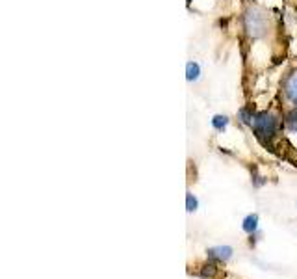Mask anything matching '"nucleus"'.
Returning <instances> with one entry per match:
<instances>
[{
	"instance_id": "obj_4",
	"label": "nucleus",
	"mask_w": 297,
	"mask_h": 279,
	"mask_svg": "<svg viewBox=\"0 0 297 279\" xmlns=\"http://www.w3.org/2000/svg\"><path fill=\"white\" fill-rule=\"evenodd\" d=\"M233 255V247L228 246H219V247H210L208 249V257L214 261H227Z\"/></svg>"
},
{
	"instance_id": "obj_10",
	"label": "nucleus",
	"mask_w": 297,
	"mask_h": 279,
	"mask_svg": "<svg viewBox=\"0 0 297 279\" xmlns=\"http://www.w3.org/2000/svg\"><path fill=\"white\" fill-rule=\"evenodd\" d=\"M186 207H188V212H193V210L197 209V199H195L191 193L186 196Z\"/></svg>"
},
{
	"instance_id": "obj_7",
	"label": "nucleus",
	"mask_w": 297,
	"mask_h": 279,
	"mask_svg": "<svg viewBox=\"0 0 297 279\" xmlns=\"http://www.w3.org/2000/svg\"><path fill=\"white\" fill-rule=\"evenodd\" d=\"M227 125H228V118H227V116H219V114H217V116H214V118H212V127H214L216 130H219V132L227 129Z\"/></svg>"
},
{
	"instance_id": "obj_8",
	"label": "nucleus",
	"mask_w": 297,
	"mask_h": 279,
	"mask_svg": "<svg viewBox=\"0 0 297 279\" xmlns=\"http://www.w3.org/2000/svg\"><path fill=\"white\" fill-rule=\"evenodd\" d=\"M286 127L290 130H297V108H292L286 114Z\"/></svg>"
},
{
	"instance_id": "obj_5",
	"label": "nucleus",
	"mask_w": 297,
	"mask_h": 279,
	"mask_svg": "<svg viewBox=\"0 0 297 279\" xmlns=\"http://www.w3.org/2000/svg\"><path fill=\"white\" fill-rule=\"evenodd\" d=\"M201 76V65L197 62H188L186 64V80L195 82Z\"/></svg>"
},
{
	"instance_id": "obj_3",
	"label": "nucleus",
	"mask_w": 297,
	"mask_h": 279,
	"mask_svg": "<svg viewBox=\"0 0 297 279\" xmlns=\"http://www.w3.org/2000/svg\"><path fill=\"white\" fill-rule=\"evenodd\" d=\"M282 92H284V97H286L288 101L293 104V108H297V71L290 73L284 78V82H282Z\"/></svg>"
},
{
	"instance_id": "obj_1",
	"label": "nucleus",
	"mask_w": 297,
	"mask_h": 279,
	"mask_svg": "<svg viewBox=\"0 0 297 279\" xmlns=\"http://www.w3.org/2000/svg\"><path fill=\"white\" fill-rule=\"evenodd\" d=\"M243 26H245V32H247L249 38L258 39L266 36L268 28H270V21H268L266 11L260 10L258 6H247L245 15H243Z\"/></svg>"
},
{
	"instance_id": "obj_9",
	"label": "nucleus",
	"mask_w": 297,
	"mask_h": 279,
	"mask_svg": "<svg viewBox=\"0 0 297 279\" xmlns=\"http://www.w3.org/2000/svg\"><path fill=\"white\" fill-rule=\"evenodd\" d=\"M217 274V268H216V264H212V263H208V264H205L203 266V270H201V275L203 277H214V275Z\"/></svg>"
},
{
	"instance_id": "obj_6",
	"label": "nucleus",
	"mask_w": 297,
	"mask_h": 279,
	"mask_svg": "<svg viewBox=\"0 0 297 279\" xmlns=\"http://www.w3.org/2000/svg\"><path fill=\"white\" fill-rule=\"evenodd\" d=\"M258 227V216L256 214H249L245 220H243V231L245 233H254Z\"/></svg>"
},
{
	"instance_id": "obj_2",
	"label": "nucleus",
	"mask_w": 297,
	"mask_h": 279,
	"mask_svg": "<svg viewBox=\"0 0 297 279\" xmlns=\"http://www.w3.org/2000/svg\"><path fill=\"white\" fill-rule=\"evenodd\" d=\"M279 118H277L273 112H258L254 116L253 119V129H254V134L258 136V140H262L264 144L271 142V138L277 134V130H279Z\"/></svg>"
}]
</instances>
